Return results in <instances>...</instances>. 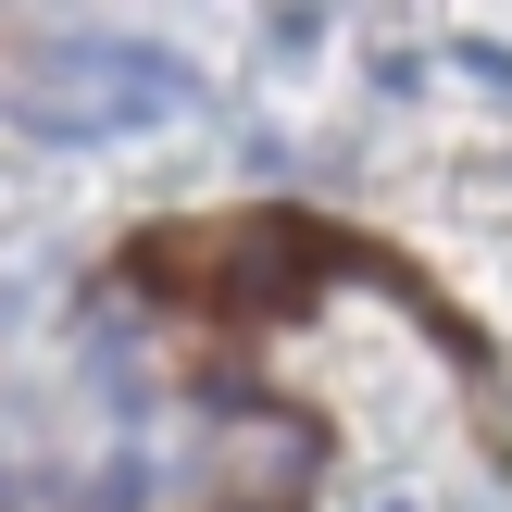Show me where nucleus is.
<instances>
[{"label": "nucleus", "instance_id": "obj_2", "mask_svg": "<svg viewBox=\"0 0 512 512\" xmlns=\"http://www.w3.org/2000/svg\"><path fill=\"white\" fill-rule=\"evenodd\" d=\"M463 63H475V88H512V50L500 38H463Z\"/></svg>", "mask_w": 512, "mask_h": 512}, {"label": "nucleus", "instance_id": "obj_1", "mask_svg": "<svg viewBox=\"0 0 512 512\" xmlns=\"http://www.w3.org/2000/svg\"><path fill=\"white\" fill-rule=\"evenodd\" d=\"M150 113H188V63L175 50H138V38H100V50H63V63L25 88V138H125Z\"/></svg>", "mask_w": 512, "mask_h": 512}]
</instances>
